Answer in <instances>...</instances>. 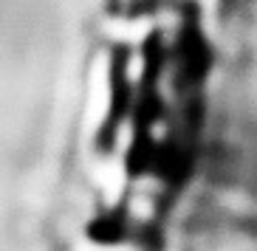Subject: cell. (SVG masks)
<instances>
[{
  "label": "cell",
  "instance_id": "6da1fadb",
  "mask_svg": "<svg viewBox=\"0 0 257 251\" xmlns=\"http://www.w3.org/2000/svg\"><path fill=\"white\" fill-rule=\"evenodd\" d=\"M107 251H142L139 245H130V243H119V245H113V248H107Z\"/></svg>",
  "mask_w": 257,
  "mask_h": 251
}]
</instances>
